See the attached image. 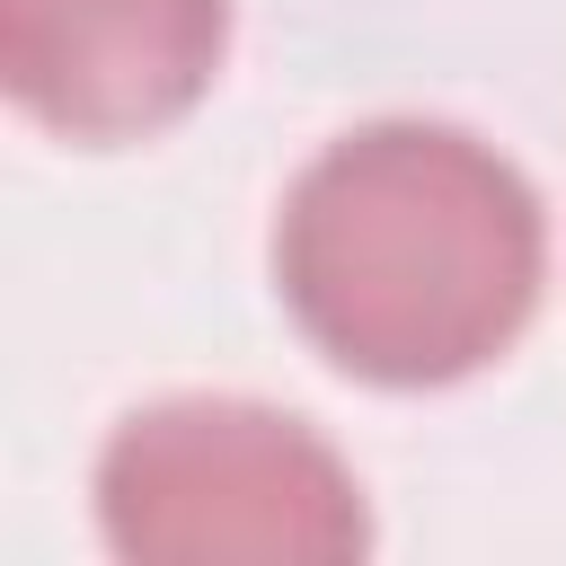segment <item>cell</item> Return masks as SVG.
Segmentation results:
<instances>
[{"instance_id":"3957f363","label":"cell","mask_w":566,"mask_h":566,"mask_svg":"<svg viewBox=\"0 0 566 566\" xmlns=\"http://www.w3.org/2000/svg\"><path fill=\"white\" fill-rule=\"evenodd\" d=\"M230 0H0L9 97L62 142H142L221 71Z\"/></svg>"},{"instance_id":"6da1fadb","label":"cell","mask_w":566,"mask_h":566,"mask_svg":"<svg viewBox=\"0 0 566 566\" xmlns=\"http://www.w3.org/2000/svg\"><path fill=\"white\" fill-rule=\"evenodd\" d=\"M548 274L539 195L460 124H363L327 142L274 221V283L301 336L380 389H442L495 363Z\"/></svg>"},{"instance_id":"7a4b0ae2","label":"cell","mask_w":566,"mask_h":566,"mask_svg":"<svg viewBox=\"0 0 566 566\" xmlns=\"http://www.w3.org/2000/svg\"><path fill=\"white\" fill-rule=\"evenodd\" d=\"M97 522L115 557L150 566H336L371 539L354 469L256 398H159L124 416L97 451Z\"/></svg>"}]
</instances>
